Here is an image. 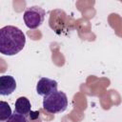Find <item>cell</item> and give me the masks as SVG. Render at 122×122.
<instances>
[{"label":"cell","mask_w":122,"mask_h":122,"mask_svg":"<svg viewBox=\"0 0 122 122\" xmlns=\"http://www.w3.org/2000/svg\"><path fill=\"white\" fill-rule=\"evenodd\" d=\"M45 14L46 12L44 9L39 6H31L27 8L23 14L25 25L31 30L37 29L42 25L45 18Z\"/></svg>","instance_id":"3957f363"},{"label":"cell","mask_w":122,"mask_h":122,"mask_svg":"<svg viewBox=\"0 0 122 122\" xmlns=\"http://www.w3.org/2000/svg\"><path fill=\"white\" fill-rule=\"evenodd\" d=\"M16 89V81L11 75L0 76V94L7 96L11 94Z\"/></svg>","instance_id":"5b68a950"},{"label":"cell","mask_w":122,"mask_h":122,"mask_svg":"<svg viewBox=\"0 0 122 122\" xmlns=\"http://www.w3.org/2000/svg\"><path fill=\"white\" fill-rule=\"evenodd\" d=\"M57 87L58 84L55 80L48 77H41L36 84V92L39 95L46 97L57 92Z\"/></svg>","instance_id":"277c9868"},{"label":"cell","mask_w":122,"mask_h":122,"mask_svg":"<svg viewBox=\"0 0 122 122\" xmlns=\"http://www.w3.org/2000/svg\"><path fill=\"white\" fill-rule=\"evenodd\" d=\"M68 97L64 92L57 91L49 96L44 97L43 109L50 113H60L67 110Z\"/></svg>","instance_id":"7a4b0ae2"},{"label":"cell","mask_w":122,"mask_h":122,"mask_svg":"<svg viewBox=\"0 0 122 122\" xmlns=\"http://www.w3.org/2000/svg\"><path fill=\"white\" fill-rule=\"evenodd\" d=\"M26 44L24 32L15 26H5L0 30V52L11 56L23 50Z\"/></svg>","instance_id":"6da1fadb"},{"label":"cell","mask_w":122,"mask_h":122,"mask_svg":"<svg viewBox=\"0 0 122 122\" xmlns=\"http://www.w3.org/2000/svg\"><path fill=\"white\" fill-rule=\"evenodd\" d=\"M12 114L10 105L5 101H0V121L6 122Z\"/></svg>","instance_id":"52a82bcc"},{"label":"cell","mask_w":122,"mask_h":122,"mask_svg":"<svg viewBox=\"0 0 122 122\" xmlns=\"http://www.w3.org/2000/svg\"><path fill=\"white\" fill-rule=\"evenodd\" d=\"M14 112L25 116H28L31 112V105L30 100L25 96L18 97L14 104Z\"/></svg>","instance_id":"8992f818"},{"label":"cell","mask_w":122,"mask_h":122,"mask_svg":"<svg viewBox=\"0 0 122 122\" xmlns=\"http://www.w3.org/2000/svg\"><path fill=\"white\" fill-rule=\"evenodd\" d=\"M6 122H28V120H27V116L14 112Z\"/></svg>","instance_id":"ba28073f"}]
</instances>
